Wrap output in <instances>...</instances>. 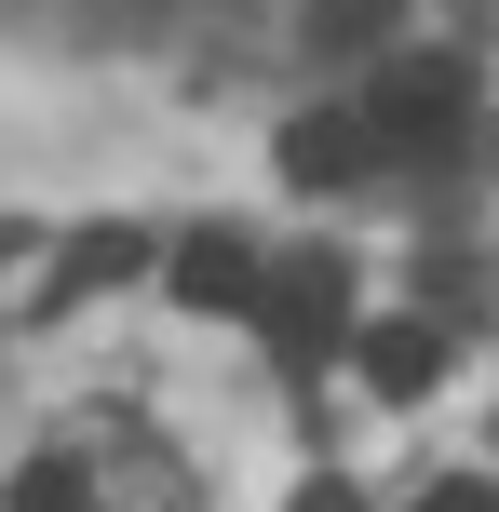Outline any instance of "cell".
Segmentation results:
<instances>
[{"mask_svg":"<svg viewBox=\"0 0 499 512\" xmlns=\"http://www.w3.org/2000/svg\"><path fill=\"white\" fill-rule=\"evenodd\" d=\"M459 122H473V68H459V54H405V68H378V95H365L378 149H446Z\"/></svg>","mask_w":499,"mask_h":512,"instance_id":"6da1fadb","label":"cell"},{"mask_svg":"<svg viewBox=\"0 0 499 512\" xmlns=\"http://www.w3.org/2000/svg\"><path fill=\"white\" fill-rule=\"evenodd\" d=\"M257 324H270V351L284 364H311V351H338V324H351V270L338 256H284V270H257Z\"/></svg>","mask_w":499,"mask_h":512,"instance_id":"7a4b0ae2","label":"cell"},{"mask_svg":"<svg viewBox=\"0 0 499 512\" xmlns=\"http://www.w3.org/2000/svg\"><path fill=\"white\" fill-rule=\"evenodd\" d=\"M365 162H378L365 108H311V122H284V176H297V189H351Z\"/></svg>","mask_w":499,"mask_h":512,"instance_id":"3957f363","label":"cell"},{"mask_svg":"<svg viewBox=\"0 0 499 512\" xmlns=\"http://www.w3.org/2000/svg\"><path fill=\"white\" fill-rule=\"evenodd\" d=\"M176 297H189V310H257V243L189 230V243H176Z\"/></svg>","mask_w":499,"mask_h":512,"instance_id":"277c9868","label":"cell"},{"mask_svg":"<svg viewBox=\"0 0 499 512\" xmlns=\"http://www.w3.org/2000/svg\"><path fill=\"white\" fill-rule=\"evenodd\" d=\"M432 378H446V324H378L365 337V391L378 405H419Z\"/></svg>","mask_w":499,"mask_h":512,"instance_id":"5b68a950","label":"cell"},{"mask_svg":"<svg viewBox=\"0 0 499 512\" xmlns=\"http://www.w3.org/2000/svg\"><path fill=\"white\" fill-rule=\"evenodd\" d=\"M392 27H405V0H311V41L324 54H378Z\"/></svg>","mask_w":499,"mask_h":512,"instance_id":"8992f818","label":"cell"},{"mask_svg":"<svg viewBox=\"0 0 499 512\" xmlns=\"http://www.w3.org/2000/svg\"><path fill=\"white\" fill-rule=\"evenodd\" d=\"M135 256H149V243H135V230H81V243H68V283H122Z\"/></svg>","mask_w":499,"mask_h":512,"instance_id":"52a82bcc","label":"cell"},{"mask_svg":"<svg viewBox=\"0 0 499 512\" xmlns=\"http://www.w3.org/2000/svg\"><path fill=\"white\" fill-rule=\"evenodd\" d=\"M14 512H81V472H68V459H41V472H14Z\"/></svg>","mask_w":499,"mask_h":512,"instance_id":"ba28073f","label":"cell"},{"mask_svg":"<svg viewBox=\"0 0 499 512\" xmlns=\"http://www.w3.org/2000/svg\"><path fill=\"white\" fill-rule=\"evenodd\" d=\"M419 512H499V486L486 472H446V486H419Z\"/></svg>","mask_w":499,"mask_h":512,"instance_id":"9c48e42d","label":"cell"},{"mask_svg":"<svg viewBox=\"0 0 499 512\" xmlns=\"http://www.w3.org/2000/svg\"><path fill=\"white\" fill-rule=\"evenodd\" d=\"M297 512H365V499H351L338 472H311V486H297Z\"/></svg>","mask_w":499,"mask_h":512,"instance_id":"30bf717a","label":"cell"}]
</instances>
